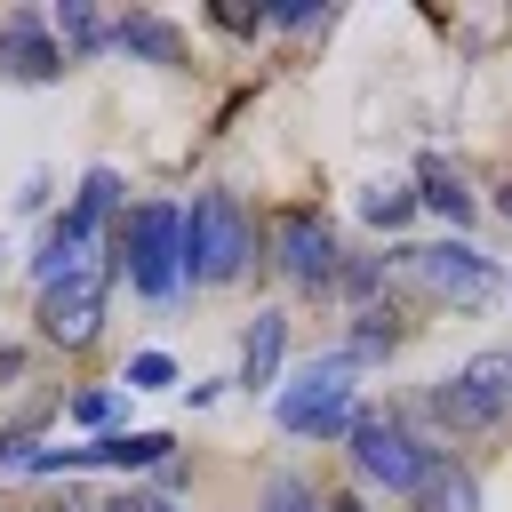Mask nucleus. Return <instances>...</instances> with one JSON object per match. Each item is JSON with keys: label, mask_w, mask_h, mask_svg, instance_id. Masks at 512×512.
<instances>
[{"label": "nucleus", "mask_w": 512, "mask_h": 512, "mask_svg": "<svg viewBox=\"0 0 512 512\" xmlns=\"http://www.w3.org/2000/svg\"><path fill=\"white\" fill-rule=\"evenodd\" d=\"M48 32H56V48H64L72 64H80V56H96V48H112V24H96L80 0H64V8L48 16Z\"/></svg>", "instance_id": "16"}, {"label": "nucleus", "mask_w": 512, "mask_h": 512, "mask_svg": "<svg viewBox=\"0 0 512 512\" xmlns=\"http://www.w3.org/2000/svg\"><path fill=\"white\" fill-rule=\"evenodd\" d=\"M120 216V176L112 168H88L80 176V200L48 224V240H40V256H32V280L40 288H56V280H72V272H88V264H104L96 256V240H104V224Z\"/></svg>", "instance_id": "1"}, {"label": "nucleus", "mask_w": 512, "mask_h": 512, "mask_svg": "<svg viewBox=\"0 0 512 512\" xmlns=\"http://www.w3.org/2000/svg\"><path fill=\"white\" fill-rule=\"evenodd\" d=\"M416 200H424L432 216H448V224H472V192H464V176H456V168H440V160H424V168H416Z\"/></svg>", "instance_id": "15"}, {"label": "nucleus", "mask_w": 512, "mask_h": 512, "mask_svg": "<svg viewBox=\"0 0 512 512\" xmlns=\"http://www.w3.org/2000/svg\"><path fill=\"white\" fill-rule=\"evenodd\" d=\"M400 272L424 288V296H440V304H456V312H472V304H488L496 296V264L472 248V240H432V248H400Z\"/></svg>", "instance_id": "7"}, {"label": "nucleus", "mask_w": 512, "mask_h": 512, "mask_svg": "<svg viewBox=\"0 0 512 512\" xmlns=\"http://www.w3.org/2000/svg\"><path fill=\"white\" fill-rule=\"evenodd\" d=\"M328 512H360V496H328Z\"/></svg>", "instance_id": "26"}, {"label": "nucleus", "mask_w": 512, "mask_h": 512, "mask_svg": "<svg viewBox=\"0 0 512 512\" xmlns=\"http://www.w3.org/2000/svg\"><path fill=\"white\" fill-rule=\"evenodd\" d=\"M112 264H128V232H120V256H104V264H88V272H72V280L40 288V344H56V352H88V344L104 336Z\"/></svg>", "instance_id": "4"}, {"label": "nucleus", "mask_w": 512, "mask_h": 512, "mask_svg": "<svg viewBox=\"0 0 512 512\" xmlns=\"http://www.w3.org/2000/svg\"><path fill=\"white\" fill-rule=\"evenodd\" d=\"M0 72L8 80H24V88H48V80H64L72 72V56L56 48V32L40 24V16H0Z\"/></svg>", "instance_id": "11"}, {"label": "nucleus", "mask_w": 512, "mask_h": 512, "mask_svg": "<svg viewBox=\"0 0 512 512\" xmlns=\"http://www.w3.org/2000/svg\"><path fill=\"white\" fill-rule=\"evenodd\" d=\"M432 456L440 448H424L400 416H360L352 424V472L368 488H384V496H416V480L432 472Z\"/></svg>", "instance_id": "6"}, {"label": "nucleus", "mask_w": 512, "mask_h": 512, "mask_svg": "<svg viewBox=\"0 0 512 512\" xmlns=\"http://www.w3.org/2000/svg\"><path fill=\"white\" fill-rule=\"evenodd\" d=\"M0 256H8V248H0Z\"/></svg>", "instance_id": "30"}, {"label": "nucleus", "mask_w": 512, "mask_h": 512, "mask_svg": "<svg viewBox=\"0 0 512 512\" xmlns=\"http://www.w3.org/2000/svg\"><path fill=\"white\" fill-rule=\"evenodd\" d=\"M0 376H24V352H0Z\"/></svg>", "instance_id": "25"}, {"label": "nucleus", "mask_w": 512, "mask_h": 512, "mask_svg": "<svg viewBox=\"0 0 512 512\" xmlns=\"http://www.w3.org/2000/svg\"><path fill=\"white\" fill-rule=\"evenodd\" d=\"M264 24H288V32H304V24H328V8H312V0H280V8H264Z\"/></svg>", "instance_id": "21"}, {"label": "nucleus", "mask_w": 512, "mask_h": 512, "mask_svg": "<svg viewBox=\"0 0 512 512\" xmlns=\"http://www.w3.org/2000/svg\"><path fill=\"white\" fill-rule=\"evenodd\" d=\"M280 352H288V312H256L248 320V344H240V384H272L280 376Z\"/></svg>", "instance_id": "14"}, {"label": "nucleus", "mask_w": 512, "mask_h": 512, "mask_svg": "<svg viewBox=\"0 0 512 512\" xmlns=\"http://www.w3.org/2000/svg\"><path fill=\"white\" fill-rule=\"evenodd\" d=\"M248 248H256L248 208L232 192H200L192 216H184V280L192 288H224V280L248 272Z\"/></svg>", "instance_id": "3"}, {"label": "nucleus", "mask_w": 512, "mask_h": 512, "mask_svg": "<svg viewBox=\"0 0 512 512\" xmlns=\"http://www.w3.org/2000/svg\"><path fill=\"white\" fill-rule=\"evenodd\" d=\"M432 416L448 432H496L512 416V352H472L448 384H432Z\"/></svg>", "instance_id": "5"}, {"label": "nucleus", "mask_w": 512, "mask_h": 512, "mask_svg": "<svg viewBox=\"0 0 512 512\" xmlns=\"http://www.w3.org/2000/svg\"><path fill=\"white\" fill-rule=\"evenodd\" d=\"M496 216H504V224H512V184H504V192H496Z\"/></svg>", "instance_id": "28"}, {"label": "nucleus", "mask_w": 512, "mask_h": 512, "mask_svg": "<svg viewBox=\"0 0 512 512\" xmlns=\"http://www.w3.org/2000/svg\"><path fill=\"white\" fill-rule=\"evenodd\" d=\"M168 448H176L168 432H96L88 448H32L24 472H88V464H104V472H144V464H160Z\"/></svg>", "instance_id": "10"}, {"label": "nucleus", "mask_w": 512, "mask_h": 512, "mask_svg": "<svg viewBox=\"0 0 512 512\" xmlns=\"http://www.w3.org/2000/svg\"><path fill=\"white\" fill-rule=\"evenodd\" d=\"M80 512H120V496H104V504H80Z\"/></svg>", "instance_id": "29"}, {"label": "nucleus", "mask_w": 512, "mask_h": 512, "mask_svg": "<svg viewBox=\"0 0 512 512\" xmlns=\"http://www.w3.org/2000/svg\"><path fill=\"white\" fill-rule=\"evenodd\" d=\"M400 336H408V328H400V312H392V304H360V328H352V344H344V352H352V368H360V360L400 352Z\"/></svg>", "instance_id": "17"}, {"label": "nucleus", "mask_w": 512, "mask_h": 512, "mask_svg": "<svg viewBox=\"0 0 512 512\" xmlns=\"http://www.w3.org/2000/svg\"><path fill=\"white\" fill-rule=\"evenodd\" d=\"M168 376H176V360H168V352H136V360H128V392H160Z\"/></svg>", "instance_id": "20"}, {"label": "nucleus", "mask_w": 512, "mask_h": 512, "mask_svg": "<svg viewBox=\"0 0 512 512\" xmlns=\"http://www.w3.org/2000/svg\"><path fill=\"white\" fill-rule=\"evenodd\" d=\"M360 216H368L376 232H400V224L416 216V192H408V184H368V192H360Z\"/></svg>", "instance_id": "18"}, {"label": "nucleus", "mask_w": 512, "mask_h": 512, "mask_svg": "<svg viewBox=\"0 0 512 512\" xmlns=\"http://www.w3.org/2000/svg\"><path fill=\"white\" fill-rule=\"evenodd\" d=\"M120 232H128V280H136L144 296H168V288L184 280V208L144 200Z\"/></svg>", "instance_id": "8"}, {"label": "nucleus", "mask_w": 512, "mask_h": 512, "mask_svg": "<svg viewBox=\"0 0 512 512\" xmlns=\"http://www.w3.org/2000/svg\"><path fill=\"white\" fill-rule=\"evenodd\" d=\"M32 512H80V496H64V504H32Z\"/></svg>", "instance_id": "27"}, {"label": "nucleus", "mask_w": 512, "mask_h": 512, "mask_svg": "<svg viewBox=\"0 0 512 512\" xmlns=\"http://www.w3.org/2000/svg\"><path fill=\"white\" fill-rule=\"evenodd\" d=\"M256 512H328V504H320V488H312V480L272 472V480H264V496H256Z\"/></svg>", "instance_id": "19"}, {"label": "nucleus", "mask_w": 512, "mask_h": 512, "mask_svg": "<svg viewBox=\"0 0 512 512\" xmlns=\"http://www.w3.org/2000/svg\"><path fill=\"white\" fill-rule=\"evenodd\" d=\"M120 512H184V504H168V496H120Z\"/></svg>", "instance_id": "24"}, {"label": "nucleus", "mask_w": 512, "mask_h": 512, "mask_svg": "<svg viewBox=\"0 0 512 512\" xmlns=\"http://www.w3.org/2000/svg\"><path fill=\"white\" fill-rule=\"evenodd\" d=\"M408 504H416V512H480V480H472V464H456V456L440 448Z\"/></svg>", "instance_id": "12"}, {"label": "nucleus", "mask_w": 512, "mask_h": 512, "mask_svg": "<svg viewBox=\"0 0 512 512\" xmlns=\"http://www.w3.org/2000/svg\"><path fill=\"white\" fill-rule=\"evenodd\" d=\"M336 288H344V296H368V288H376V264H368V256H360V264H336Z\"/></svg>", "instance_id": "22"}, {"label": "nucleus", "mask_w": 512, "mask_h": 512, "mask_svg": "<svg viewBox=\"0 0 512 512\" xmlns=\"http://www.w3.org/2000/svg\"><path fill=\"white\" fill-rule=\"evenodd\" d=\"M272 264H280L288 288H304V296L336 288V232H328V216H320V208H280V216H272Z\"/></svg>", "instance_id": "9"}, {"label": "nucleus", "mask_w": 512, "mask_h": 512, "mask_svg": "<svg viewBox=\"0 0 512 512\" xmlns=\"http://www.w3.org/2000/svg\"><path fill=\"white\" fill-rule=\"evenodd\" d=\"M360 424V384H352V352H320L296 368V384L280 392V432L296 440H336Z\"/></svg>", "instance_id": "2"}, {"label": "nucleus", "mask_w": 512, "mask_h": 512, "mask_svg": "<svg viewBox=\"0 0 512 512\" xmlns=\"http://www.w3.org/2000/svg\"><path fill=\"white\" fill-rule=\"evenodd\" d=\"M112 48H120V56H144V64H168V72L184 64V32H176L168 16H144V8L112 24Z\"/></svg>", "instance_id": "13"}, {"label": "nucleus", "mask_w": 512, "mask_h": 512, "mask_svg": "<svg viewBox=\"0 0 512 512\" xmlns=\"http://www.w3.org/2000/svg\"><path fill=\"white\" fill-rule=\"evenodd\" d=\"M72 416H80V424H104V416H112V392H80Z\"/></svg>", "instance_id": "23"}]
</instances>
